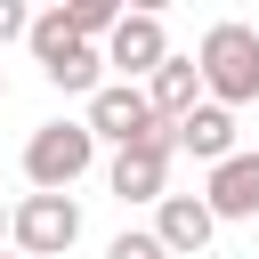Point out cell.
<instances>
[{
  "mask_svg": "<svg viewBox=\"0 0 259 259\" xmlns=\"http://www.w3.org/2000/svg\"><path fill=\"white\" fill-rule=\"evenodd\" d=\"M89 162H97V130H89V121H40V130L24 138V178H32V194H73V186L89 178Z\"/></svg>",
  "mask_w": 259,
  "mask_h": 259,
  "instance_id": "6da1fadb",
  "label": "cell"
},
{
  "mask_svg": "<svg viewBox=\"0 0 259 259\" xmlns=\"http://www.w3.org/2000/svg\"><path fill=\"white\" fill-rule=\"evenodd\" d=\"M162 8H170V0H130V16H162Z\"/></svg>",
  "mask_w": 259,
  "mask_h": 259,
  "instance_id": "9a60e30c",
  "label": "cell"
},
{
  "mask_svg": "<svg viewBox=\"0 0 259 259\" xmlns=\"http://www.w3.org/2000/svg\"><path fill=\"white\" fill-rule=\"evenodd\" d=\"M24 259H57L81 243V202L73 194H24L16 202V235H8Z\"/></svg>",
  "mask_w": 259,
  "mask_h": 259,
  "instance_id": "3957f363",
  "label": "cell"
},
{
  "mask_svg": "<svg viewBox=\"0 0 259 259\" xmlns=\"http://www.w3.org/2000/svg\"><path fill=\"white\" fill-rule=\"evenodd\" d=\"M170 154H178V121H162L146 146H121V154H113V170H105V186H113L121 202H162Z\"/></svg>",
  "mask_w": 259,
  "mask_h": 259,
  "instance_id": "5b68a950",
  "label": "cell"
},
{
  "mask_svg": "<svg viewBox=\"0 0 259 259\" xmlns=\"http://www.w3.org/2000/svg\"><path fill=\"white\" fill-rule=\"evenodd\" d=\"M154 235H162V251H170V259H194V251L219 235V219H210V202H202V194H162V202H154Z\"/></svg>",
  "mask_w": 259,
  "mask_h": 259,
  "instance_id": "52a82bcc",
  "label": "cell"
},
{
  "mask_svg": "<svg viewBox=\"0 0 259 259\" xmlns=\"http://www.w3.org/2000/svg\"><path fill=\"white\" fill-rule=\"evenodd\" d=\"M97 138H113V146H146L154 130H162V113H154V97L138 89V81H105L97 97H89V113H81Z\"/></svg>",
  "mask_w": 259,
  "mask_h": 259,
  "instance_id": "277c9868",
  "label": "cell"
},
{
  "mask_svg": "<svg viewBox=\"0 0 259 259\" xmlns=\"http://www.w3.org/2000/svg\"><path fill=\"white\" fill-rule=\"evenodd\" d=\"M178 146H186V154H194V162H210V170H219V162H227V154H235V113H227V105H210V97H202V105H194V113H186V121H178Z\"/></svg>",
  "mask_w": 259,
  "mask_h": 259,
  "instance_id": "30bf717a",
  "label": "cell"
},
{
  "mask_svg": "<svg viewBox=\"0 0 259 259\" xmlns=\"http://www.w3.org/2000/svg\"><path fill=\"white\" fill-rule=\"evenodd\" d=\"M0 97H8V73H0Z\"/></svg>",
  "mask_w": 259,
  "mask_h": 259,
  "instance_id": "e0dca14e",
  "label": "cell"
},
{
  "mask_svg": "<svg viewBox=\"0 0 259 259\" xmlns=\"http://www.w3.org/2000/svg\"><path fill=\"white\" fill-rule=\"evenodd\" d=\"M24 49H32V57H40V73H49V65H65V57L81 49V32H73V16H65V8H49V16H32V40H24Z\"/></svg>",
  "mask_w": 259,
  "mask_h": 259,
  "instance_id": "8fae6325",
  "label": "cell"
},
{
  "mask_svg": "<svg viewBox=\"0 0 259 259\" xmlns=\"http://www.w3.org/2000/svg\"><path fill=\"white\" fill-rule=\"evenodd\" d=\"M8 235H16V210H0V243H8Z\"/></svg>",
  "mask_w": 259,
  "mask_h": 259,
  "instance_id": "2e32d148",
  "label": "cell"
},
{
  "mask_svg": "<svg viewBox=\"0 0 259 259\" xmlns=\"http://www.w3.org/2000/svg\"><path fill=\"white\" fill-rule=\"evenodd\" d=\"M146 97H154V113H162V121H186V113H194V105H202L210 89H202V65L170 49V57H162V73L146 81Z\"/></svg>",
  "mask_w": 259,
  "mask_h": 259,
  "instance_id": "9c48e42d",
  "label": "cell"
},
{
  "mask_svg": "<svg viewBox=\"0 0 259 259\" xmlns=\"http://www.w3.org/2000/svg\"><path fill=\"white\" fill-rule=\"evenodd\" d=\"M162 57H170L162 16H121V24L105 32V65H121V81H154V73H162Z\"/></svg>",
  "mask_w": 259,
  "mask_h": 259,
  "instance_id": "8992f818",
  "label": "cell"
},
{
  "mask_svg": "<svg viewBox=\"0 0 259 259\" xmlns=\"http://www.w3.org/2000/svg\"><path fill=\"white\" fill-rule=\"evenodd\" d=\"M194 65H202V89H210V105H251L259 97V32L251 24H210L202 32V49H194Z\"/></svg>",
  "mask_w": 259,
  "mask_h": 259,
  "instance_id": "7a4b0ae2",
  "label": "cell"
},
{
  "mask_svg": "<svg viewBox=\"0 0 259 259\" xmlns=\"http://www.w3.org/2000/svg\"><path fill=\"white\" fill-rule=\"evenodd\" d=\"M105 259H170V251H162V235H154V227H121V235L105 243Z\"/></svg>",
  "mask_w": 259,
  "mask_h": 259,
  "instance_id": "4fadbf2b",
  "label": "cell"
},
{
  "mask_svg": "<svg viewBox=\"0 0 259 259\" xmlns=\"http://www.w3.org/2000/svg\"><path fill=\"white\" fill-rule=\"evenodd\" d=\"M202 202H210V219H259V154H227L202 178Z\"/></svg>",
  "mask_w": 259,
  "mask_h": 259,
  "instance_id": "ba28073f",
  "label": "cell"
},
{
  "mask_svg": "<svg viewBox=\"0 0 259 259\" xmlns=\"http://www.w3.org/2000/svg\"><path fill=\"white\" fill-rule=\"evenodd\" d=\"M8 259H24V251H8Z\"/></svg>",
  "mask_w": 259,
  "mask_h": 259,
  "instance_id": "ac0fdd59",
  "label": "cell"
},
{
  "mask_svg": "<svg viewBox=\"0 0 259 259\" xmlns=\"http://www.w3.org/2000/svg\"><path fill=\"white\" fill-rule=\"evenodd\" d=\"M57 8L73 16V32H81V40H105V32L130 16V0H57Z\"/></svg>",
  "mask_w": 259,
  "mask_h": 259,
  "instance_id": "7c38bea8",
  "label": "cell"
},
{
  "mask_svg": "<svg viewBox=\"0 0 259 259\" xmlns=\"http://www.w3.org/2000/svg\"><path fill=\"white\" fill-rule=\"evenodd\" d=\"M8 40H32V8L24 0H0V49Z\"/></svg>",
  "mask_w": 259,
  "mask_h": 259,
  "instance_id": "5bb4252c",
  "label": "cell"
}]
</instances>
